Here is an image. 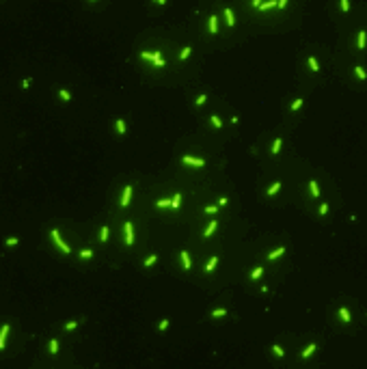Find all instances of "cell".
<instances>
[{
  "label": "cell",
  "mask_w": 367,
  "mask_h": 369,
  "mask_svg": "<svg viewBox=\"0 0 367 369\" xmlns=\"http://www.w3.org/2000/svg\"><path fill=\"white\" fill-rule=\"evenodd\" d=\"M156 261H158V255H149V257L145 259V266H147V268H151Z\"/></svg>",
  "instance_id": "cell-25"
},
{
  "label": "cell",
  "mask_w": 367,
  "mask_h": 369,
  "mask_svg": "<svg viewBox=\"0 0 367 369\" xmlns=\"http://www.w3.org/2000/svg\"><path fill=\"white\" fill-rule=\"evenodd\" d=\"M58 95H61V99H65V101H69V99H71L69 91H65V89H61V91H58Z\"/></svg>",
  "instance_id": "cell-33"
},
{
  "label": "cell",
  "mask_w": 367,
  "mask_h": 369,
  "mask_svg": "<svg viewBox=\"0 0 367 369\" xmlns=\"http://www.w3.org/2000/svg\"><path fill=\"white\" fill-rule=\"evenodd\" d=\"M279 188H281V182H274V184H272L270 188H268V196H272V194H276V192H279Z\"/></svg>",
  "instance_id": "cell-23"
},
{
  "label": "cell",
  "mask_w": 367,
  "mask_h": 369,
  "mask_svg": "<svg viewBox=\"0 0 367 369\" xmlns=\"http://www.w3.org/2000/svg\"><path fill=\"white\" fill-rule=\"evenodd\" d=\"M272 352H274L279 358H283V356H285V352H283V348H281V345H272Z\"/></svg>",
  "instance_id": "cell-32"
},
{
  "label": "cell",
  "mask_w": 367,
  "mask_h": 369,
  "mask_svg": "<svg viewBox=\"0 0 367 369\" xmlns=\"http://www.w3.org/2000/svg\"><path fill=\"white\" fill-rule=\"evenodd\" d=\"M179 201H182V194H173V199H171V207H173V209H177V207H179Z\"/></svg>",
  "instance_id": "cell-22"
},
{
  "label": "cell",
  "mask_w": 367,
  "mask_h": 369,
  "mask_svg": "<svg viewBox=\"0 0 367 369\" xmlns=\"http://www.w3.org/2000/svg\"><path fill=\"white\" fill-rule=\"evenodd\" d=\"M91 2H95V0H91Z\"/></svg>",
  "instance_id": "cell-47"
},
{
  "label": "cell",
  "mask_w": 367,
  "mask_h": 369,
  "mask_svg": "<svg viewBox=\"0 0 367 369\" xmlns=\"http://www.w3.org/2000/svg\"><path fill=\"white\" fill-rule=\"evenodd\" d=\"M7 246H17V237H9V240H7Z\"/></svg>",
  "instance_id": "cell-41"
},
{
  "label": "cell",
  "mask_w": 367,
  "mask_h": 369,
  "mask_svg": "<svg viewBox=\"0 0 367 369\" xmlns=\"http://www.w3.org/2000/svg\"><path fill=\"white\" fill-rule=\"evenodd\" d=\"M307 63H309V67H311L313 71H320V65H318V61H315V56H309Z\"/></svg>",
  "instance_id": "cell-20"
},
{
  "label": "cell",
  "mask_w": 367,
  "mask_h": 369,
  "mask_svg": "<svg viewBox=\"0 0 367 369\" xmlns=\"http://www.w3.org/2000/svg\"><path fill=\"white\" fill-rule=\"evenodd\" d=\"M276 4H279V0H268V2H261V7H259L257 11H268V9H274Z\"/></svg>",
  "instance_id": "cell-13"
},
{
  "label": "cell",
  "mask_w": 367,
  "mask_h": 369,
  "mask_svg": "<svg viewBox=\"0 0 367 369\" xmlns=\"http://www.w3.org/2000/svg\"><path fill=\"white\" fill-rule=\"evenodd\" d=\"M156 2H158V4H162V7L166 4V0H156Z\"/></svg>",
  "instance_id": "cell-46"
},
{
  "label": "cell",
  "mask_w": 367,
  "mask_h": 369,
  "mask_svg": "<svg viewBox=\"0 0 367 369\" xmlns=\"http://www.w3.org/2000/svg\"><path fill=\"white\" fill-rule=\"evenodd\" d=\"M108 231H110V229H108L106 225L99 229V240H102V242H106V240H108Z\"/></svg>",
  "instance_id": "cell-24"
},
{
  "label": "cell",
  "mask_w": 367,
  "mask_h": 369,
  "mask_svg": "<svg viewBox=\"0 0 367 369\" xmlns=\"http://www.w3.org/2000/svg\"><path fill=\"white\" fill-rule=\"evenodd\" d=\"M261 2H264V0H253V7H255V9H259V7H261Z\"/></svg>",
  "instance_id": "cell-45"
},
{
  "label": "cell",
  "mask_w": 367,
  "mask_h": 369,
  "mask_svg": "<svg viewBox=\"0 0 367 369\" xmlns=\"http://www.w3.org/2000/svg\"><path fill=\"white\" fill-rule=\"evenodd\" d=\"M210 119H212V125H214V128H216V130H218V128H223V121H220V119H218V117H216V115H212V117H210Z\"/></svg>",
  "instance_id": "cell-29"
},
{
  "label": "cell",
  "mask_w": 367,
  "mask_h": 369,
  "mask_svg": "<svg viewBox=\"0 0 367 369\" xmlns=\"http://www.w3.org/2000/svg\"><path fill=\"white\" fill-rule=\"evenodd\" d=\"M56 352H58V341L52 339V341H50V354H56Z\"/></svg>",
  "instance_id": "cell-30"
},
{
  "label": "cell",
  "mask_w": 367,
  "mask_h": 369,
  "mask_svg": "<svg viewBox=\"0 0 367 369\" xmlns=\"http://www.w3.org/2000/svg\"><path fill=\"white\" fill-rule=\"evenodd\" d=\"M285 253V246H279V248H274L272 253H268V259H276V257H281Z\"/></svg>",
  "instance_id": "cell-15"
},
{
  "label": "cell",
  "mask_w": 367,
  "mask_h": 369,
  "mask_svg": "<svg viewBox=\"0 0 367 369\" xmlns=\"http://www.w3.org/2000/svg\"><path fill=\"white\" fill-rule=\"evenodd\" d=\"M207 28H210L212 35L218 33V17H216V15H210V17H207Z\"/></svg>",
  "instance_id": "cell-5"
},
{
  "label": "cell",
  "mask_w": 367,
  "mask_h": 369,
  "mask_svg": "<svg viewBox=\"0 0 367 369\" xmlns=\"http://www.w3.org/2000/svg\"><path fill=\"white\" fill-rule=\"evenodd\" d=\"M227 315V309H214L212 311V317H225Z\"/></svg>",
  "instance_id": "cell-26"
},
{
  "label": "cell",
  "mask_w": 367,
  "mask_h": 369,
  "mask_svg": "<svg viewBox=\"0 0 367 369\" xmlns=\"http://www.w3.org/2000/svg\"><path fill=\"white\" fill-rule=\"evenodd\" d=\"M190 54H192V47H190V46L182 47V52H179V61H186V58H188Z\"/></svg>",
  "instance_id": "cell-19"
},
{
  "label": "cell",
  "mask_w": 367,
  "mask_h": 369,
  "mask_svg": "<svg viewBox=\"0 0 367 369\" xmlns=\"http://www.w3.org/2000/svg\"><path fill=\"white\" fill-rule=\"evenodd\" d=\"M140 58H145V61H151V58H153V54H151V52H140Z\"/></svg>",
  "instance_id": "cell-38"
},
{
  "label": "cell",
  "mask_w": 367,
  "mask_h": 369,
  "mask_svg": "<svg viewBox=\"0 0 367 369\" xmlns=\"http://www.w3.org/2000/svg\"><path fill=\"white\" fill-rule=\"evenodd\" d=\"M156 205H158V207H169V205H171V201H169V199H160Z\"/></svg>",
  "instance_id": "cell-35"
},
{
  "label": "cell",
  "mask_w": 367,
  "mask_h": 369,
  "mask_svg": "<svg viewBox=\"0 0 367 369\" xmlns=\"http://www.w3.org/2000/svg\"><path fill=\"white\" fill-rule=\"evenodd\" d=\"M205 214H218V207H216V205H207V207H205Z\"/></svg>",
  "instance_id": "cell-36"
},
{
  "label": "cell",
  "mask_w": 367,
  "mask_h": 369,
  "mask_svg": "<svg viewBox=\"0 0 367 369\" xmlns=\"http://www.w3.org/2000/svg\"><path fill=\"white\" fill-rule=\"evenodd\" d=\"M91 255H93L91 248H84V250H80V257H84V259H87V257H91Z\"/></svg>",
  "instance_id": "cell-37"
},
{
  "label": "cell",
  "mask_w": 367,
  "mask_h": 369,
  "mask_svg": "<svg viewBox=\"0 0 367 369\" xmlns=\"http://www.w3.org/2000/svg\"><path fill=\"white\" fill-rule=\"evenodd\" d=\"M326 212H328V205H326V203H322V205H320V216H324Z\"/></svg>",
  "instance_id": "cell-43"
},
{
  "label": "cell",
  "mask_w": 367,
  "mask_h": 369,
  "mask_svg": "<svg viewBox=\"0 0 367 369\" xmlns=\"http://www.w3.org/2000/svg\"><path fill=\"white\" fill-rule=\"evenodd\" d=\"M115 128H117V132H119V134H125V130H128V128H125V121H123V119H117Z\"/></svg>",
  "instance_id": "cell-18"
},
{
  "label": "cell",
  "mask_w": 367,
  "mask_h": 369,
  "mask_svg": "<svg viewBox=\"0 0 367 369\" xmlns=\"http://www.w3.org/2000/svg\"><path fill=\"white\" fill-rule=\"evenodd\" d=\"M158 328H160V330H166V328H169V320H162V322H160V326H158Z\"/></svg>",
  "instance_id": "cell-42"
},
{
  "label": "cell",
  "mask_w": 367,
  "mask_h": 369,
  "mask_svg": "<svg viewBox=\"0 0 367 369\" xmlns=\"http://www.w3.org/2000/svg\"><path fill=\"white\" fill-rule=\"evenodd\" d=\"M216 266H218V257L214 255V257L207 261V266H205V272H214V270H216Z\"/></svg>",
  "instance_id": "cell-12"
},
{
  "label": "cell",
  "mask_w": 367,
  "mask_h": 369,
  "mask_svg": "<svg viewBox=\"0 0 367 369\" xmlns=\"http://www.w3.org/2000/svg\"><path fill=\"white\" fill-rule=\"evenodd\" d=\"M309 190H311V194H313V196H320V188H318V182H315V179H311V182H309Z\"/></svg>",
  "instance_id": "cell-17"
},
{
  "label": "cell",
  "mask_w": 367,
  "mask_h": 369,
  "mask_svg": "<svg viewBox=\"0 0 367 369\" xmlns=\"http://www.w3.org/2000/svg\"><path fill=\"white\" fill-rule=\"evenodd\" d=\"M281 145H283V140L274 138V142H272V153H279V151H281Z\"/></svg>",
  "instance_id": "cell-28"
},
{
  "label": "cell",
  "mask_w": 367,
  "mask_h": 369,
  "mask_svg": "<svg viewBox=\"0 0 367 369\" xmlns=\"http://www.w3.org/2000/svg\"><path fill=\"white\" fill-rule=\"evenodd\" d=\"M132 186H125L123 188V196H121V207H128L130 205V201H132Z\"/></svg>",
  "instance_id": "cell-4"
},
{
  "label": "cell",
  "mask_w": 367,
  "mask_h": 369,
  "mask_svg": "<svg viewBox=\"0 0 367 369\" xmlns=\"http://www.w3.org/2000/svg\"><path fill=\"white\" fill-rule=\"evenodd\" d=\"M182 162H184V164H188V166H197V169L205 166V160H203V158H190V155H182Z\"/></svg>",
  "instance_id": "cell-2"
},
{
  "label": "cell",
  "mask_w": 367,
  "mask_h": 369,
  "mask_svg": "<svg viewBox=\"0 0 367 369\" xmlns=\"http://www.w3.org/2000/svg\"><path fill=\"white\" fill-rule=\"evenodd\" d=\"M261 274H264V268L259 266V268H255V270L251 272V278H259V277H261Z\"/></svg>",
  "instance_id": "cell-31"
},
{
  "label": "cell",
  "mask_w": 367,
  "mask_h": 369,
  "mask_svg": "<svg viewBox=\"0 0 367 369\" xmlns=\"http://www.w3.org/2000/svg\"><path fill=\"white\" fill-rule=\"evenodd\" d=\"M315 348H318L315 343H309V345H307V348H305V350L300 352V356H302V358H309V356H311V354L315 352Z\"/></svg>",
  "instance_id": "cell-10"
},
{
  "label": "cell",
  "mask_w": 367,
  "mask_h": 369,
  "mask_svg": "<svg viewBox=\"0 0 367 369\" xmlns=\"http://www.w3.org/2000/svg\"><path fill=\"white\" fill-rule=\"evenodd\" d=\"M339 320H341V322H346V324L352 322V317H350V311H348L346 307H341V309H339Z\"/></svg>",
  "instance_id": "cell-8"
},
{
  "label": "cell",
  "mask_w": 367,
  "mask_h": 369,
  "mask_svg": "<svg viewBox=\"0 0 367 369\" xmlns=\"http://www.w3.org/2000/svg\"><path fill=\"white\" fill-rule=\"evenodd\" d=\"M300 106H302V99H296V101H294V104H292V110H298V108H300Z\"/></svg>",
  "instance_id": "cell-40"
},
{
  "label": "cell",
  "mask_w": 367,
  "mask_h": 369,
  "mask_svg": "<svg viewBox=\"0 0 367 369\" xmlns=\"http://www.w3.org/2000/svg\"><path fill=\"white\" fill-rule=\"evenodd\" d=\"M287 2H289V0H279V4H276V9H285V7H287Z\"/></svg>",
  "instance_id": "cell-44"
},
{
  "label": "cell",
  "mask_w": 367,
  "mask_h": 369,
  "mask_svg": "<svg viewBox=\"0 0 367 369\" xmlns=\"http://www.w3.org/2000/svg\"><path fill=\"white\" fill-rule=\"evenodd\" d=\"M205 99H207V95H205V93H201V95L197 97V101H194V104H197V106H203V104H205Z\"/></svg>",
  "instance_id": "cell-34"
},
{
  "label": "cell",
  "mask_w": 367,
  "mask_h": 369,
  "mask_svg": "<svg viewBox=\"0 0 367 369\" xmlns=\"http://www.w3.org/2000/svg\"><path fill=\"white\" fill-rule=\"evenodd\" d=\"M354 74H356V78H359V80H365V78H367L365 69H363V67H359V65L354 67Z\"/></svg>",
  "instance_id": "cell-21"
},
{
  "label": "cell",
  "mask_w": 367,
  "mask_h": 369,
  "mask_svg": "<svg viewBox=\"0 0 367 369\" xmlns=\"http://www.w3.org/2000/svg\"><path fill=\"white\" fill-rule=\"evenodd\" d=\"M339 9L343 11V13H348L350 11V0H339Z\"/></svg>",
  "instance_id": "cell-27"
},
{
  "label": "cell",
  "mask_w": 367,
  "mask_h": 369,
  "mask_svg": "<svg viewBox=\"0 0 367 369\" xmlns=\"http://www.w3.org/2000/svg\"><path fill=\"white\" fill-rule=\"evenodd\" d=\"M76 326H78V322H67L65 324V330H74Z\"/></svg>",
  "instance_id": "cell-39"
},
{
  "label": "cell",
  "mask_w": 367,
  "mask_h": 369,
  "mask_svg": "<svg viewBox=\"0 0 367 369\" xmlns=\"http://www.w3.org/2000/svg\"><path fill=\"white\" fill-rule=\"evenodd\" d=\"M7 335H9V324H4V326H2V332H0V348H4Z\"/></svg>",
  "instance_id": "cell-16"
},
{
  "label": "cell",
  "mask_w": 367,
  "mask_h": 369,
  "mask_svg": "<svg viewBox=\"0 0 367 369\" xmlns=\"http://www.w3.org/2000/svg\"><path fill=\"white\" fill-rule=\"evenodd\" d=\"M367 46V33L365 30H359V37H356V47L359 50H365Z\"/></svg>",
  "instance_id": "cell-6"
},
{
  "label": "cell",
  "mask_w": 367,
  "mask_h": 369,
  "mask_svg": "<svg viewBox=\"0 0 367 369\" xmlns=\"http://www.w3.org/2000/svg\"><path fill=\"white\" fill-rule=\"evenodd\" d=\"M123 231H125V244L132 246V244H134V225H132V223H125V225H123Z\"/></svg>",
  "instance_id": "cell-3"
},
{
  "label": "cell",
  "mask_w": 367,
  "mask_h": 369,
  "mask_svg": "<svg viewBox=\"0 0 367 369\" xmlns=\"http://www.w3.org/2000/svg\"><path fill=\"white\" fill-rule=\"evenodd\" d=\"M225 20H227V26L233 28L235 26V17H233V11H231V7H225Z\"/></svg>",
  "instance_id": "cell-7"
},
{
  "label": "cell",
  "mask_w": 367,
  "mask_h": 369,
  "mask_svg": "<svg viewBox=\"0 0 367 369\" xmlns=\"http://www.w3.org/2000/svg\"><path fill=\"white\" fill-rule=\"evenodd\" d=\"M151 63H153V65H158V67H164V58H162V54H160V52H153Z\"/></svg>",
  "instance_id": "cell-14"
},
{
  "label": "cell",
  "mask_w": 367,
  "mask_h": 369,
  "mask_svg": "<svg viewBox=\"0 0 367 369\" xmlns=\"http://www.w3.org/2000/svg\"><path fill=\"white\" fill-rule=\"evenodd\" d=\"M50 235H52V240L56 242V246H58L63 253H71V248H69V246H67V244L61 240V233H58V229H50Z\"/></svg>",
  "instance_id": "cell-1"
},
{
  "label": "cell",
  "mask_w": 367,
  "mask_h": 369,
  "mask_svg": "<svg viewBox=\"0 0 367 369\" xmlns=\"http://www.w3.org/2000/svg\"><path fill=\"white\" fill-rule=\"evenodd\" d=\"M216 229H218V220H212V223L207 225V229L203 231V237H210V235H212Z\"/></svg>",
  "instance_id": "cell-9"
},
{
  "label": "cell",
  "mask_w": 367,
  "mask_h": 369,
  "mask_svg": "<svg viewBox=\"0 0 367 369\" xmlns=\"http://www.w3.org/2000/svg\"><path fill=\"white\" fill-rule=\"evenodd\" d=\"M182 263H184V270H190V268H192V261H190V255H188L186 250H182Z\"/></svg>",
  "instance_id": "cell-11"
}]
</instances>
